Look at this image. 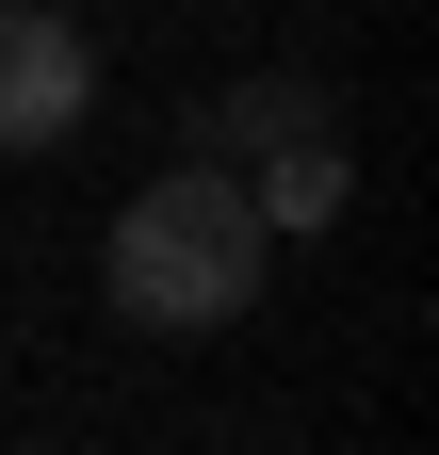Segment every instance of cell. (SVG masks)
Listing matches in <instances>:
<instances>
[{
	"label": "cell",
	"mask_w": 439,
	"mask_h": 455,
	"mask_svg": "<svg viewBox=\"0 0 439 455\" xmlns=\"http://www.w3.org/2000/svg\"><path fill=\"white\" fill-rule=\"evenodd\" d=\"M260 260H277V228L244 212L228 163H163V180L115 212V244H98V293H115V325L147 341H212L260 309Z\"/></svg>",
	"instance_id": "6da1fadb"
},
{
	"label": "cell",
	"mask_w": 439,
	"mask_h": 455,
	"mask_svg": "<svg viewBox=\"0 0 439 455\" xmlns=\"http://www.w3.org/2000/svg\"><path fill=\"white\" fill-rule=\"evenodd\" d=\"M98 114V49H82V17H33V0H0V147H66Z\"/></svg>",
	"instance_id": "7a4b0ae2"
},
{
	"label": "cell",
	"mask_w": 439,
	"mask_h": 455,
	"mask_svg": "<svg viewBox=\"0 0 439 455\" xmlns=\"http://www.w3.org/2000/svg\"><path fill=\"white\" fill-rule=\"evenodd\" d=\"M228 180H244V212L293 244V228H342V212H358V147H342V131H293V147L228 163Z\"/></svg>",
	"instance_id": "3957f363"
},
{
	"label": "cell",
	"mask_w": 439,
	"mask_h": 455,
	"mask_svg": "<svg viewBox=\"0 0 439 455\" xmlns=\"http://www.w3.org/2000/svg\"><path fill=\"white\" fill-rule=\"evenodd\" d=\"M293 131H325V98L293 66H260V82H228V98L196 114V163H260V147H293Z\"/></svg>",
	"instance_id": "277c9868"
},
{
	"label": "cell",
	"mask_w": 439,
	"mask_h": 455,
	"mask_svg": "<svg viewBox=\"0 0 439 455\" xmlns=\"http://www.w3.org/2000/svg\"><path fill=\"white\" fill-rule=\"evenodd\" d=\"M33 17H82V0H33Z\"/></svg>",
	"instance_id": "5b68a950"
}]
</instances>
